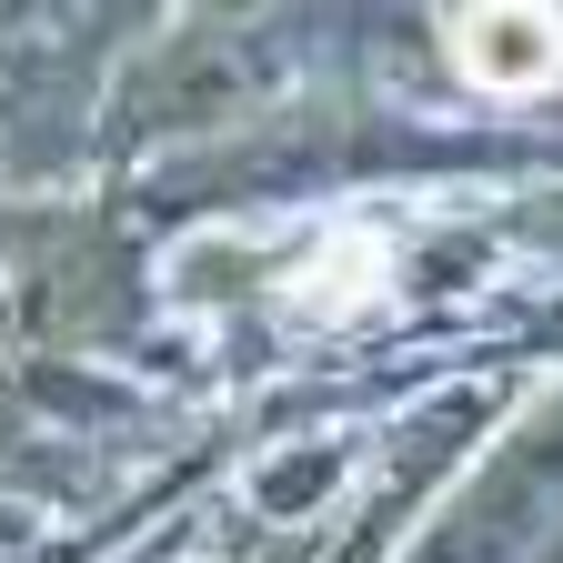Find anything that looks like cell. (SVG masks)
Here are the masks:
<instances>
[{
    "instance_id": "6da1fadb",
    "label": "cell",
    "mask_w": 563,
    "mask_h": 563,
    "mask_svg": "<svg viewBox=\"0 0 563 563\" xmlns=\"http://www.w3.org/2000/svg\"><path fill=\"white\" fill-rule=\"evenodd\" d=\"M453 60L483 91H553L563 81V11H514V0L463 11L453 21Z\"/></svg>"
},
{
    "instance_id": "7a4b0ae2",
    "label": "cell",
    "mask_w": 563,
    "mask_h": 563,
    "mask_svg": "<svg viewBox=\"0 0 563 563\" xmlns=\"http://www.w3.org/2000/svg\"><path fill=\"white\" fill-rule=\"evenodd\" d=\"M383 262H393V242H383V232H363V242H332V252H312V262H302V282H292V312H352V302H373Z\"/></svg>"
}]
</instances>
